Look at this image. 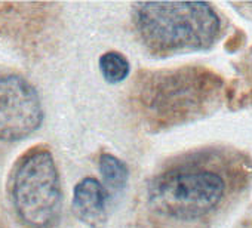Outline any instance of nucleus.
I'll use <instances>...</instances> for the list:
<instances>
[{"mask_svg":"<svg viewBox=\"0 0 252 228\" xmlns=\"http://www.w3.org/2000/svg\"><path fill=\"white\" fill-rule=\"evenodd\" d=\"M252 188V157L231 145L165 159L141 184L129 228H215Z\"/></svg>","mask_w":252,"mask_h":228,"instance_id":"obj_1","label":"nucleus"},{"mask_svg":"<svg viewBox=\"0 0 252 228\" xmlns=\"http://www.w3.org/2000/svg\"><path fill=\"white\" fill-rule=\"evenodd\" d=\"M224 95V79L203 65L140 70L128 90V107L144 129L162 132L211 116Z\"/></svg>","mask_w":252,"mask_h":228,"instance_id":"obj_2","label":"nucleus"},{"mask_svg":"<svg viewBox=\"0 0 252 228\" xmlns=\"http://www.w3.org/2000/svg\"><path fill=\"white\" fill-rule=\"evenodd\" d=\"M134 31L144 49L158 58L211 49L224 23L212 3H134Z\"/></svg>","mask_w":252,"mask_h":228,"instance_id":"obj_3","label":"nucleus"},{"mask_svg":"<svg viewBox=\"0 0 252 228\" xmlns=\"http://www.w3.org/2000/svg\"><path fill=\"white\" fill-rule=\"evenodd\" d=\"M6 196L21 228H58L63 185L48 145L36 144L14 162L6 181Z\"/></svg>","mask_w":252,"mask_h":228,"instance_id":"obj_4","label":"nucleus"},{"mask_svg":"<svg viewBox=\"0 0 252 228\" xmlns=\"http://www.w3.org/2000/svg\"><path fill=\"white\" fill-rule=\"evenodd\" d=\"M43 119L36 86L18 68L0 64V159L36 134Z\"/></svg>","mask_w":252,"mask_h":228,"instance_id":"obj_5","label":"nucleus"},{"mask_svg":"<svg viewBox=\"0 0 252 228\" xmlns=\"http://www.w3.org/2000/svg\"><path fill=\"white\" fill-rule=\"evenodd\" d=\"M58 3H0V42L26 58L52 46L60 26Z\"/></svg>","mask_w":252,"mask_h":228,"instance_id":"obj_6","label":"nucleus"},{"mask_svg":"<svg viewBox=\"0 0 252 228\" xmlns=\"http://www.w3.org/2000/svg\"><path fill=\"white\" fill-rule=\"evenodd\" d=\"M108 199L110 196L104 184L94 176H86L73 190V213L80 222L92 228H99L107 221Z\"/></svg>","mask_w":252,"mask_h":228,"instance_id":"obj_7","label":"nucleus"},{"mask_svg":"<svg viewBox=\"0 0 252 228\" xmlns=\"http://www.w3.org/2000/svg\"><path fill=\"white\" fill-rule=\"evenodd\" d=\"M98 169L108 196L123 191L129 178V169L125 162L111 153H101L98 157Z\"/></svg>","mask_w":252,"mask_h":228,"instance_id":"obj_8","label":"nucleus"},{"mask_svg":"<svg viewBox=\"0 0 252 228\" xmlns=\"http://www.w3.org/2000/svg\"><path fill=\"white\" fill-rule=\"evenodd\" d=\"M98 65L104 80L110 85H116L126 80L131 73V65L128 58L117 51H108L102 54L99 57Z\"/></svg>","mask_w":252,"mask_h":228,"instance_id":"obj_9","label":"nucleus"},{"mask_svg":"<svg viewBox=\"0 0 252 228\" xmlns=\"http://www.w3.org/2000/svg\"><path fill=\"white\" fill-rule=\"evenodd\" d=\"M251 215L249 216H246L245 219H243V222L240 224V227L239 228H252V210L249 212Z\"/></svg>","mask_w":252,"mask_h":228,"instance_id":"obj_10","label":"nucleus"}]
</instances>
